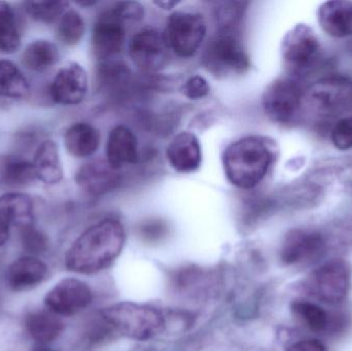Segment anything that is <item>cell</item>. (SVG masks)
I'll return each mask as SVG.
<instances>
[{
	"label": "cell",
	"mask_w": 352,
	"mask_h": 351,
	"mask_svg": "<svg viewBox=\"0 0 352 351\" xmlns=\"http://www.w3.org/2000/svg\"><path fill=\"white\" fill-rule=\"evenodd\" d=\"M123 225L105 218L89 227L76 239L65 256V266L74 273L92 275L109 268L125 247Z\"/></svg>",
	"instance_id": "1"
},
{
	"label": "cell",
	"mask_w": 352,
	"mask_h": 351,
	"mask_svg": "<svg viewBox=\"0 0 352 351\" xmlns=\"http://www.w3.org/2000/svg\"><path fill=\"white\" fill-rule=\"evenodd\" d=\"M274 157L273 146L264 138L250 136L237 140L223 155L227 179L240 189H252L265 179Z\"/></svg>",
	"instance_id": "2"
},
{
	"label": "cell",
	"mask_w": 352,
	"mask_h": 351,
	"mask_svg": "<svg viewBox=\"0 0 352 351\" xmlns=\"http://www.w3.org/2000/svg\"><path fill=\"white\" fill-rule=\"evenodd\" d=\"M100 324L109 335H117L135 341H148L166 328L164 315L154 307L121 302L103 309Z\"/></svg>",
	"instance_id": "3"
},
{
	"label": "cell",
	"mask_w": 352,
	"mask_h": 351,
	"mask_svg": "<svg viewBox=\"0 0 352 351\" xmlns=\"http://www.w3.org/2000/svg\"><path fill=\"white\" fill-rule=\"evenodd\" d=\"M208 71L217 76L241 74L250 67V57L236 29L221 28L209 41L203 58Z\"/></svg>",
	"instance_id": "4"
},
{
	"label": "cell",
	"mask_w": 352,
	"mask_h": 351,
	"mask_svg": "<svg viewBox=\"0 0 352 351\" xmlns=\"http://www.w3.org/2000/svg\"><path fill=\"white\" fill-rule=\"evenodd\" d=\"M281 56L293 78L306 73L316 65L320 56V43L311 27L298 24L285 35Z\"/></svg>",
	"instance_id": "5"
},
{
	"label": "cell",
	"mask_w": 352,
	"mask_h": 351,
	"mask_svg": "<svg viewBox=\"0 0 352 351\" xmlns=\"http://www.w3.org/2000/svg\"><path fill=\"white\" fill-rule=\"evenodd\" d=\"M304 94L305 90L298 78H277L269 84L263 95L265 113L275 123H292L304 107Z\"/></svg>",
	"instance_id": "6"
},
{
	"label": "cell",
	"mask_w": 352,
	"mask_h": 351,
	"mask_svg": "<svg viewBox=\"0 0 352 351\" xmlns=\"http://www.w3.org/2000/svg\"><path fill=\"white\" fill-rule=\"evenodd\" d=\"M351 286V266L342 259H333L320 265L308 278L310 294L328 304L342 303Z\"/></svg>",
	"instance_id": "7"
},
{
	"label": "cell",
	"mask_w": 352,
	"mask_h": 351,
	"mask_svg": "<svg viewBox=\"0 0 352 351\" xmlns=\"http://www.w3.org/2000/svg\"><path fill=\"white\" fill-rule=\"evenodd\" d=\"M164 35L169 49L180 57H192L204 41L206 24L196 12H176L167 22Z\"/></svg>",
	"instance_id": "8"
},
{
	"label": "cell",
	"mask_w": 352,
	"mask_h": 351,
	"mask_svg": "<svg viewBox=\"0 0 352 351\" xmlns=\"http://www.w3.org/2000/svg\"><path fill=\"white\" fill-rule=\"evenodd\" d=\"M93 294L90 286L78 278H64L56 284L43 299L47 310L58 317H72L89 307Z\"/></svg>",
	"instance_id": "9"
},
{
	"label": "cell",
	"mask_w": 352,
	"mask_h": 351,
	"mask_svg": "<svg viewBox=\"0 0 352 351\" xmlns=\"http://www.w3.org/2000/svg\"><path fill=\"white\" fill-rule=\"evenodd\" d=\"M327 241L318 231L295 229L283 239L280 260L287 266L309 265L324 256Z\"/></svg>",
	"instance_id": "10"
},
{
	"label": "cell",
	"mask_w": 352,
	"mask_h": 351,
	"mask_svg": "<svg viewBox=\"0 0 352 351\" xmlns=\"http://www.w3.org/2000/svg\"><path fill=\"white\" fill-rule=\"evenodd\" d=\"M352 103V82L344 78H324L305 90L304 104L318 113H338Z\"/></svg>",
	"instance_id": "11"
},
{
	"label": "cell",
	"mask_w": 352,
	"mask_h": 351,
	"mask_svg": "<svg viewBox=\"0 0 352 351\" xmlns=\"http://www.w3.org/2000/svg\"><path fill=\"white\" fill-rule=\"evenodd\" d=\"M168 43L165 35L156 29L138 31L129 43V54L133 63L144 71H157L166 65Z\"/></svg>",
	"instance_id": "12"
},
{
	"label": "cell",
	"mask_w": 352,
	"mask_h": 351,
	"mask_svg": "<svg viewBox=\"0 0 352 351\" xmlns=\"http://www.w3.org/2000/svg\"><path fill=\"white\" fill-rule=\"evenodd\" d=\"M125 23L113 8L99 16L92 34V49L97 59L105 61L121 52L125 43Z\"/></svg>",
	"instance_id": "13"
},
{
	"label": "cell",
	"mask_w": 352,
	"mask_h": 351,
	"mask_svg": "<svg viewBox=\"0 0 352 351\" xmlns=\"http://www.w3.org/2000/svg\"><path fill=\"white\" fill-rule=\"evenodd\" d=\"M88 92V76L82 65L68 62L58 70L50 86L54 102L76 105L82 102Z\"/></svg>",
	"instance_id": "14"
},
{
	"label": "cell",
	"mask_w": 352,
	"mask_h": 351,
	"mask_svg": "<svg viewBox=\"0 0 352 351\" xmlns=\"http://www.w3.org/2000/svg\"><path fill=\"white\" fill-rule=\"evenodd\" d=\"M47 275L49 267L45 262L33 256H25L10 264L6 282L14 292H28L43 284Z\"/></svg>",
	"instance_id": "15"
},
{
	"label": "cell",
	"mask_w": 352,
	"mask_h": 351,
	"mask_svg": "<svg viewBox=\"0 0 352 351\" xmlns=\"http://www.w3.org/2000/svg\"><path fill=\"white\" fill-rule=\"evenodd\" d=\"M167 159L178 172H194L200 167L202 152L198 138L190 132L177 134L167 148Z\"/></svg>",
	"instance_id": "16"
},
{
	"label": "cell",
	"mask_w": 352,
	"mask_h": 351,
	"mask_svg": "<svg viewBox=\"0 0 352 351\" xmlns=\"http://www.w3.org/2000/svg\"><path fill=\"white\" fill-rule=\"evenodd\" d=\"M318 20L322 30L332 37L344 38L352 35V1H327L318 8Z\"/></svg>",
	"instance_id": "17"
},
{
	"label": "cell",
	"mask_w": 352,
	"mask_h": 351,
	"mask_svg": "<svg viewBox=\"0 0 352 351\" xmlns=\"http://www.w3.org/2000/svg\"><path fill=\"white\" fill-rule=\"evenodd\" d=\"M115 171L109 163L103 161L86 163L76 172V185L90 195H103L119 181Z\"/></svg>",
	"instance_id": "18"
},
{
	"label": "cell",
	"mask_w": 352,
	"mask_h": 351,
	"mask_svg": "<svg viewBox=\"0 0 352 351\" xmlns=\"http://www.w3.org/2000/svg\"><path fill=\"white\" fill-rule=\"evenodd\" d=\"M107 163L115 170L138 161V138L129 128L117 126L111 130L107 139Z\"/></svg>",
	"instance_id": "19"
},
{
	"label": "cell",
	"mask_w": 352,
	"mask_h": 351,
	"mask_svg": "<svg viewBox=\"0 0 352 351\" xmlns=\"http://www.w3.org/2000/svg\"><path fill=\"white\" fill-rule=\"evenodd\" d=\"M0 218L10 228L23 229L34 223L32 198L22 192H10L0 196Z\"/></svg>",
	"instance_id": "20"
},
{
	"label": "cell",
	"mask_w": 352,
	"mask_h": 351,
	"mask_svg": "<svg viewBox=\"0 0 352 351\" xmlns=\"http://www.w3.org/2000/svg\"><path fill=\"white\" fill-rule=\"evenodd\" d=\"M32 164L37 181L45 185H57L63 179L59 148L53 140H45L39 144L33 157Z\"/></svg>",
	"instance_id": "21"
},
{
	"label": "cell",
	"mask_w": 352,
	"mask_h": 351,
	"mask_svg": "<svg viewBox=\"0 0 352 351\" xmlns=\"http://www.w3.org/2000/svg\"><path fill=\"white\" fill-rule=\"evenodd\" d=\"M100 135L98 130L89 123L72 124L64 133V146L74 158H88L98 150Z\"/></svg>",
	"instance_id": "22"
},
{
	"label": "cell",
	"mask_w": 352,
	"mask_h": 351,
	"mask_svg": "<svg viewBox=\"0 0 352 351\" xmlns=\"http://www.w3.org/2000/svg\"><path fill=\"white\" fill-rule=\"evenodd\" d=\"M25 329L36 344L47 346L55 341L64 330L58 315L49 310L34 311L25 317Z\"/></svg>",
	"instance_id": "23"
},
{
	"label": "cell",
	"mask_w": 352,
	"mask_h": 351,
	"mask_svg": "<svg viewBox=\"0 0 352 351\" xmlns=\"http://www.w3.org/2000/svg\"><path fill=\"white\" fill-rule=\"evenodd\" d=\"M57 45L47 39H36L25 47L22 63L27 69L37 73L47 71L59 61Z\"/></svg>",
	"instance_id": "24"
},
{
	"label": "cell",
	"mask_w": 352,
	"mask_h": 351,
	"mask_svg": "<svg viewBox=\"0 0 352 351\" xmlns=\"http://www.w3.org/2000/svg\"><path fill=\"white\" fill-rule=\"evenodd\" d=\"M32 161L6 157L0 162V181L12 189H24L36 181Z\"/></svg>",
	"instance_id": "25"
},
{
	"label": "cell",
	"mask_w": 352,
	"mask_h": 351,
	"mask_svg": "<svg viewBox=\"0 0 352 351\" xmlns=\"http://www.w3.org/2000/svg\"><path fill=\"white\" fill-rule=\"evenodd\" d=\"M30 92L28 80L22 70L10 60L0 59V97L22 99Z\"/></svg>",
	"instance_id": "26"
},
{
	"label": "cell",
	"mask_w": 352,
	"mask_h": 351,
	"mask_svg": "<svg viewBox=\"0 0 352 351\" xmlns=\"http://www.w3.org/2000/svg\"><path fill=\"white\" fill-rule=\"evenodd\" d=\"M22 43L16 12L8 2L0 1V53L12 54Z\"/></svg>",
	"instance_id": "27"
},
{
	"label": "cell",
	"mask_w": 352,
	"mask_h": 351,
	"mask_svg": "<svg viewBox=\"0 0 352 351\" xmlns=\"http://www.w3.org/2000/svg\"><path fill=\"white\" fill-rule=\"evenodd\" d=\"M292 311L300 323L314 333H326L332 327L330 315L324 308L309 301H294Z\"/></svg>",
	"instance_id": "28"
},
{
	"label": "cell",
	"mask_w": 352,
	"mask_h": 351,
	"mask_svg": "<svg viewBox=\"0 0 352 351\" xmlns=\"http://www.w3.org/2000/svg\"><path fill=\"white\" fill-rule=\"evenodd\" d=\"M85 21L78 12L66 10L58 21L57 36L63 45H76L82 41L85 34Z\"/></svg>",
	"instance_id": "29"
},
{
	"label": "cell",
	"mask_w": 352,
	"mask_h": 351,
	"mask_svg": "<svg viewBox=\"0 0 352 351\" xmlns=\"http://www.w3.org/2000/svg\"><path fill=\"white\" fill-rule=\"evenodd\" d=\"M68 4L65 1H26L23 6L33 20L43 24H53L63 16Z\"/></svg>",
	"instance_id": "30"
},
{
	"label": "cell",
	"mask_w": 352,
	"mask_h": 351,
	"mask_svg": "<svg viewBox=\"0 0 352 351\" xmlns=\"http://www.w3.org/2000/svg\"><path fill=\"white\" fill-rule=\"evenodd\" d=\"M21 242L23 249L29 253V256L36 257L47 251L49 241L47 236L32 225L21 229Z\"/></svg>",
	"instance_id": "31"
},
{
	"label": "cell",
	"mask_w": 352,
	"mask_h": 351,
	"mask_svg": "<svg viewBox=\"0 0 352 351\" xmlns=\"http://www.w3.org/2000/svg\"><path fill=\"white\" fill-rule=\"evenodd\" d=\"M331 140L340 150L352 148V115L339 120L331 132Z\"/></svg>",
	"instance_id": "32"
},
{
	"label": "cell",
	"mask_w": 352,
	"mask_h": 351,
	"mask_svg": "<svg viewBox=\"0 0 352 351\" xmlns=\"http://www.w3.org/2000/svg\"><path fill=\"white\" fill-rule=\"evenodd\" d=\"M140 237L146 242H158L167 236L168 227L160 220H151L144 223L138 229Z\"/></svg>",
	"instance_id": "33"
},
{
	"label": "cell",
	"mask_w": 352,
	"mask_h": 351,
	"mask_svg": "<svg viewBox=\"0 0 352 351\" xmlns=\"http://www.w3.org/2000/svg\"><path fill=\"white\" fill-rule=\"evenodd\" d=\"M184 94L190 99H201L207 96L209 93V86L207 80L200 76H192L184 84Z\"/></svg>",
	"instance_id": "34"
},
{
	"label": "cell",
	"mask_w": 352,
	"mask_h": 351,
	"mask_svg": "<svg viewBox=\"0 0 352 351\" xmlns=\"http://www.w3.org/2000/svg\"><path fill=\"white\" fill-rule=\"evenodd\" d=\"M113 8L125 22H136L144 16V8L138 2H119Z\"/></svg>",
	"instance_id": "35"
},
{
	"label": "cell",
	"mask_w": 352,
	"mask_h": 351,
	"mask_svg": "<svg viewBox=\"0 0 352 351\" xmlns=\"http://www.w3.org/2000/svg\"><path fill=\"white\" fill-rule=\"evenodd\" d=\"M287 351H327V348L318 340L306 339L292 344Z\"/></svg>",
	"instance_id": "36"
},
{
	"label": "cell",
	"mask_w": 352,
	"mask_h": 351,
	"mask_svg": "<svg viewBox=\"0 0 352 351\" xmlns=\"http://www.w3.org/2000/svg\"><path fill=\"white\" fill-rule=\"evenodd\" d=\"M10 227L0 218V247L6 245L10 238Z\"/></svg>",
	"instance_id": "37"
},
{
	"label": "cell",
	"mask_w": 352,
	"mask_h": 351,
	"mask_svg": "<svg viewBox=\"0 0 352 351\" xmlns=\"http://www.w3.org/2000/svg\"><path fill=\"white\" fill-rule=\"evenodd\" d=\"M31 351H58L53 350V348H49L47 346H41V344H36V346H33L32 350Z\"/></svg>",
	"instance_id": "38"
},
{
	"label": "cell",
	"mask_w": 352,
	"mask_h": 351,
	"mask_svg": "<svg viewBox=\"0 0 352 351\" xmlns=\"http://www.w3.org/2000/svg\"><path fill=\"white\" fill-rule=\"evenodd\" d=\"M159 5H161V6H163L164 5V4H167L166 2H159ZM169 4H170V5H175V4H177L176 3V2H171V3H168V8H170V6H169Z\"/></svg>",
	"instance_id": "39"
}]
</instances>
